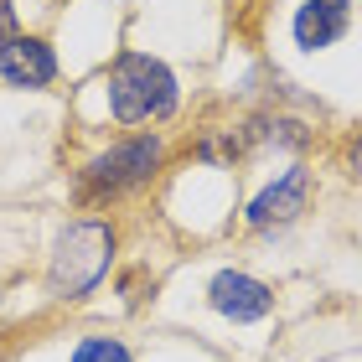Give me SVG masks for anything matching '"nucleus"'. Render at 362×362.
Wrapping results in <instances>:
<instances>
[{
  "label": "nucleus",
  "mask_w": 362,
  "mask_h": 362,
  "mask_svg": "<svg viewBox=\"0 0 362 362\" xmlns=\"http://www.w3.org/2000/svg\"><path fill=\"white\" fill-rule=\"evenodd\" d=\"M109 259H114V228L109 223H73L57 238V254H52V290L62 300L88 295L104 279Z\"/></svg>",
  "instance_id": "obj_2"
},
{
  "label": "nucleus",
  "mask_w": 362,
  "mask_h": 362,
  "mask_svg": "<svg viewBox=\"0 0 362 362\" xmlns=\"http://www.w3.org/2000/svg\"><path fill=\"white\" fill-rule=\"evenodd\" d=\"M347 26H352V0H305L295 11V42L305 52H321V47L341 42Z\"/></svg>",
  "instance_id": "obj_7"
},
{
  "label": "nucleus",
  "mask_w": 362,
  "mask_h": 362,
  "mask_svg": "<svg viewBox=\"0 0 362 362\" xmlns=\"http://www.w3.org/2000/svg\"><path fill=\"white\" fill-rule=\"evenodd\" d=\"M352 171H357V176H362V140H357V145H352Z\"/></svg>",
  "instance_id": "obj_10"
},
{
  "label": "nucleus",
  "mask_w": 362,
  "mask_h": 362,
  "mask_svg": "<svg viewBox=\"0 0 362 362\" xmlns=\"http://www.w3.org/2000/svg\"><path fill=\"white\" fill-rule=\"evenodd\" d=\"M160 166V140L156 135H135L124 145H114V151H104L88 166V187L93 192H129L140 187V181H151V171Z\"/></svg>",
  "instance_id": "obj_3"
},
{
  "label": "nucleus",
  "mask_w": 362,
  "mask_h": 362,
  "mask_svg": "<svg viewBox=\"0 0 362 362\" xmlns=\"http://www.w3.org/2000/svg\"><path fill=\"white\" fill-rule=\"evenodd\" d=\"M207 300H212V310H218V316H228V321H264L269 310H274V295H269L264 279L238 274V269L212 274Z\"/></svg>",
  "instance_id": "obj_4"
},
{
  "label": "nucleus",
  "mask_w": 362,
  "mask_h": 362,
  "mask_svg": "<svg viewBox=\"0 0 362 362\" xmlns=\"http://www.w3.org/2000/svg\"><path fill=\"white\" fill-rule=\"evenodd\" d=\"M310 202V171L305 166H290L279 181H269L264 192L249 202V223L254 228H279V223H295Z\"/></svg>",
  "instance_id": "obj_5"
},
{
  "label": "nucleus",
  "mask_w": 362,
  "mask_h": 362,
  "mask_svg": "<svg viewBox=\"0 0 362 362\" xmlns=\"http://www.w3.org/2000/svg\"><path fill=\"white\" fill-rule=\"evenodd\" d=\"M0 78L11 88H47L57 78V57L52 47L37 42V37H11L0 42Z\"/></svg>",
  "instance_id": "obj_6"
},
{
  "label": "nucleus",
  "mask_w": 362,
  "mask_h": 362,
  "mask_svg": "<svg viewBox=\"0 0 362 362\" xmlns=\"http://www.w3.org/2000/svg\"><path fill=\"white\" fill-rule=\"evenodd\" d=\"M16 37V11H11V0H0V42H11Z\"/></svg>",
  "instance_id": "obj_9"
},
{
  "label": "nucleus",
  "mask_w": 362,
  "mask_h": 362,
  "mask_svg": "<svg viewBox=\"0 0 362 362\" xmlns=\"http://www.w3.org/2000/svg\"><path fill=\"white\" fill-rule=\"evenodd\" d=\"M109 109L119 124L171 119L176 114V73L151 52H124L109 68Z\"/></svg>",
  "instance_id": "obj_1"
},
{
  "label": "nucleus",
  "mask_w": 362,
  "mask_h": 362,
  "mask_svg": "<svg viewBox=\"0 0 362 362\" xmlns=\"http://www.w3.org/2000/svg\"><path fill=\"white\" fill-rule=\"evenodd\" d=\"M73 362H135V357H129V347H119L109 337H88L73 347Z\"/></svg>",
  "instance_id": "obj_8"
}]
</instances>
